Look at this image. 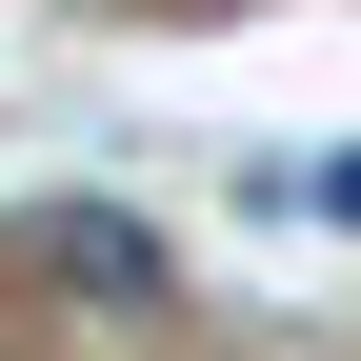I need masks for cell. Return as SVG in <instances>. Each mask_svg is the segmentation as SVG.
Here are the masks:
<instances>
[{
  "instance_id": "cell-1",
  "label": "cell",
  "mask_w": 361,
  "mask_h": 361,
  "mask_svg": "<svg viewBox=\"0 0 361 361\" xmlns=\"http://www.w3.org/2000/svg\"><path fill=\"white\" fill-rule=\"evenodd\" d=\"M0 261H20V281H80L101 322H141V301H161V241H141L121 201H20V241H0Z\"/></svg>"
},
{
  "instance_id": "cell-2",
  "label": "cell",
  "mask_w": 361,
  "mask_h": 361,
  "mask_svg": "<svg viewBox=\"0 0 361 361\" xmlns=\"http://www.w3.org/2000/svg\"><path fill=\"white\" fill-rule=\"evenodd\" d=\"M241 201H261V221H341V241H361V141H341V161H261Z\"/></svg>"
}]
</instances>
